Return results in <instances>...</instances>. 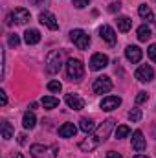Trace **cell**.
Masks as SVG:
<instances>
[{"label": "cell", "mask_w": 156, "mask_h": 158, "mask_svg": "<svg viewBox=\"0 0 156 158\" xmlns=\"http://www.w3.org/2000/svg\"><path fill=\"white\" fill-rule=\"evenodd\" d=\"M114 125H116V121L112 118H109V119H105L86 140H83L81 143H79V149L81 151H84V153H90L92 149H96L97 145H101L109 136H110V132L114 131Z\"/></svg>", "instance_id": "cell-1"}, {"label": "cell", "mask_w": 156, "mask_h": 158, "mask_svg": "<svg viewBox=\"0 0 156 158\" xmlns=\"http://www.w3.org/2000/svg\"><path fill=\"white\" fill-rule=\"evenodd\" d=\"M61 68H63V52L61 50L50 52L48 57H46V72L55 76V74H59Z\"/></svg>", "instance_id": "cell-2"}, {"label": "cell", "mask_w": 156, "mask_h": 158, "mask_svg": "<svg viewBox=\"0 0 156 158\" xmlns=\"http://www.w3.org/2000/svg\"><path fill=\"white\" fill-rule=\"evenodd\" d=\"M66 76L72 81H81L83 76H84V64H83V61L74 59V57L68 59L66 61Z\"/></svg>", "instance_id": "cell-3"}, {"label": "cell", "mask_w": 156, "mask_h": 158, "mask_svg": "<svg viewBox=\"0 0 156 158\" xmlns=\"http://www.w3.org/2000/svg\"><path fill=\"white\" fill-rule=\"evenodd\" d=\"M30 153L33 158H57V149L44 143H33L30 147Z\"/></svg>", "instance_id": "cell-4"}, {"label": "cell", "mask_w": 156, "mask_h": 158, "mask_svg": "<svg viewBox=\"0 0 156 158\" xmlns=\"http://www.w3.org/2000/svg\"><path fill=\"white\" fill-rule=\"evenodd\" d=\"M70 39L72 42L77 46L79 50H86L88 46H90V37L86 35V31H83V30H72L70 31Z\"/></svg>", "instance_id": "cell-5"}, {"label": "cell", "mask_w": 156, "mask_h": 158, "mask_svg": "<svg viewBox=\"0 0 156 158\" xmlns=\"http://www.w3.org/2000/svg\"><path fill=\"white\" fill-rule=\"evenodd\" d=\"M92 90H94L96 94H109V92L112 90V79L109 77V76L97 77L94 81V85H92Z\"/></svg>", "instance_id": "cell-6"}, {"label": "cell", "mask_w": 156, "mask_h": 158, "mask_svg": "<svg viewBox=\"0 0 156 158\" xmlns=\"http://www.w3.org/2000/svg\"><path fill=\"white\" fill-rule=\"evenodd\" d=\"M30 11L26 9V7H17L15 11H11V15L7 17V24H11V22H17V24H26L28 20H30Z\"/></svg>", "instance_id": "cell-7"}, {"label": "cell", "mask_w": 156, "mask_h": 158, "mask_svg": "<svg viewBox=\"0 0 156 158\" xmlns=\"http://www.w3.org/2000/svg\"><path fill=\"white\" fill-rule=\"evenodd\" d=\"M134 77L138 79L140 83H149V81H153V79H154V70H153V66H151V64H142V66L136 70Z\"/></svg>", "instance_id": "cell-8"}, {"label": "cell", "mask_w": 156, "mask_h": 158, "mask_svg": "<svg viewBox=\"0 0 156 158\" xmlns=\"http://www.w3.org/2000/svg\"><path fill=\"white\" fill-rule=\"evenodd\" d=\"M39 22H40V24H44V26H46L48 30H51V31L59 30V22H57L55 15H53V13H50V11H40Z\"/></svg>", "instance_id": "cell-9"}, {"label": "cell", "mask_w": 156, "mask_h": 158, "mask_svg": "<svg viewBox=\"0 0 156 158\" xmlns=\"http://www.w3.org/2000/svg\"><path fill=\"white\" fill-rule=\"evenodd\" d=\"M109 66V57L105 53H94L90 57V70L97 72V70H103Z\"/></svg>", "instance_id": "cell-10"}, {"label": "cell", "mask_w": 156, "mask_h": 158, "mask_svg": "<svg viewBox=\"0 0 156 158\" xmlns=\"http://www.w3.org/2000/svg\"><path fill=\"white\" fill-rule=\"evenodd\" d=\"M99 37L105 40L107 44H110V46H114L116 40H117V35H116V31H114V28L109 26V24H103L99 28Z\"/></svg>", "instance_id": "cell-11"}, {"label": "cell", "mask_w": 156, "mask_h": 158, "mask_svg": "<svg viewBox=\"0 0 156 158\" xmlns=\"http://www.w3.org/2000/svg\"><path fill=\"white\" fill-rule=\"evenodd\" d=\"M142 55H143V52H142V48H140V46L130 44V46H127V48H125V57H127V61H129V63H132V64L140 63V61H142Z\"/></svg>", "instance_id": "cell-12"}, {"label": "cell", "mask_w": 156, "mask_h": 158, "mask_svg": "<svg viewBox=\"0 0 156 158\" xmlns=\"http://www.w3.org/2000/svg\"><path fill=\"white\" fill-rule=\"evenodd\" d=\"M119 105H121V98H119V96H107V98H103L101 103H99V107H101L103 110H107V112L116 110Z\"/></svg>", "instance_id": "cell-13"}, {"label": "cell", "mask_w": 156, "mask_h": 158, "mask_svg": "<svg viewBox=\"0 0 156 158\" xmlns=\"http://www.w3.org/2000/svg\"><path fill=\"white\" fill-rule=\"evenodd\" d=\"M145 147H147V143H145L143 132L142 131H134L132 132V149L136 153H142V151H145Z\"/></svg>", "instance_id": "cell-14"}, {"label": "cell", "mask_w": 156, "mask_h": 158, "mask_svg": "<svg viewBox=\"0 0 156 158\" xmlns=\"http://www.w3.org/2000/svg\"><path fill=\"white\" fill-rule=\"evenodd\" d=\"M64 101H66V105H68L70 109H74V110H81V109H84V99L79 98L77 94H66Z\"/></svg>", "instance_id": "cell-15"}, {"label": "cell", "mask_w": 156, "mask_h": 158, "mask_svg": "<svg viewBox=\"0 0 156 158\" xmlns=\"http://www.w3.org/2000/svg\"><path fill=\"white\" fill-rule=\"evenodd\" d=\"M39 40H40V31L39 30L30 28V30L24 31V42H26L28 46H33V44H37Z\"/></svg>", "instance_id": "cell-16"}, {"label": "cell", "mask_w": 156, "mask_h": 158, "mask_svg": "<svg viewBox=\"0 0 156 158\" xmlns=\"http://www.w3.org/2000/svg\"><path fill=\"white\" fill-rule=\"evenodd\" d=\"M76 132H77V127L74 123H64V125L59 127V136L61 138H74Z\"/></svg>", "instance_id": "cell-17"}, {"label": "cell", "mask_w": 156, "mask_h": 158, "mask_svg": "<svg viewBox=\"0 0 156 158\" xmlns=\"http://www.w3.org/2000/svg\"><path fill=\"white\" fill-rule=\"evenodd\" d=\"M79 129H81L84 134H92V132L96 131V123H94V119H90V118H81Z\"/></svg>", "instance_id": "cell-18"}, {"label": "cell", "mask_w": 156, "mask_h": 158, "mask_svg": "<svg viewBox=\"0 0 156 158\" xmlns=\"http://www.w3.org/2000/svg\"><path fill=\"white\" fill-rule=\"evenodd\" d=\"M138 15H140L143 20H147V22H153V20H154V13H153V9H151L147 4H142V6L138 7Z\"/></svg>", "instance_id": "cell-19"}, {"label": "cell", "mask_w": 156, "mask_h": 158, "mask_svg": "<svg viewBox=\"0 0 156 158\" xmlns=\"http://www.w3.org/2000/svg\"><path fill=\"white\" fill-rule=\"evenodd\" d=\"M22 125H24V129H33V127L37 125V118H35L33 110H26V112H24V116H22Z\"/></svg>", "instance_id": "cell-20"}, {"label": "cell", "mask_w": 156, "mask_h": 158, "mask_svg": "<svg viewBox=\"0 0 156 158\" xmlns=\"http://www.w3.org/2000/svg\"><path fill=\"white\" fill-rule=\"evenodd\" d=\"M116 22H117V30H119V31H123V33H125V31H129V30L132 28V20H130L129 17H125V15L117 17Z\"/></svg>", "instance_id": "cell-21"}, {"label": "cell", "mask_w": 156, "mask_h": 158, "mask_svg": "<svg viewBox=\"0 0 156 158\" xmlns=\"http://www.w3.org/2000/svg\"><path fill=\"white\" fill-rule=\"evenodd\" d=\"M138 40H142V42H145L147 39H151L153 37V33H151V28L147 26V24H142L140 28H138Z\"/></svg>", "instance_id": "cell-22"}, {"label": "cell", "mask_w": 156, "mask_h": 158, "mask_svg": "<svg viewBox=\"0 0 156 158\" xmlns=\"http://www.w3.org/2000/svg\"><path fill=\"white\" fill-rule=\"evenodd\" d=\"M40 103H42V107H44L46 110H51V109L59 107V99H57V98H53V96H44Z\"/></svg>", "instance_id": "cell-23"}, {"label": "cell", "mask_w": 156, "mask_h": 158, "mask_svg": "<svg viewBox=\"0 0 156 158\" xmlns=\"http://www.w3.org/2000/svg\"><path fill=\"white\" fill-rule=\"evenodd\" d=\"M13 136V127L9 121H2V138L4 140H9Z\"/></svg>", "instance_id": "cell-24"}, {"label": "cell", "mask_w": 156, "mask_h": 158, "mask_svg": "<svg viewBox=\"0 0 156 158\" xmlns=\"http://www.w3.org/2000/svg\"><path fill=\"white\" fill-rule=\"evenodd\" d=\"M129 134H130V129H129L127 125H119V127L116 129V138H117V140H121V138H127Z\"/></svg>", "instance_id": "cell-25"}, {"label": "cell", "mask_w": 156, "mask_h": 158, "mask_svg": "<svg viewBox=\"0 0 156 158\" xmlns=\"http://www.w3.org/2000/svg\"><path fill=\"white\" fill-rule=\"evenodd\" d=\"M48 90H50V92H61V90H63L61 81H50V83H48Z\"/></svg>", "instance_id": "cell-26"}, {"label": "cell", "mask_w": 156, "mask_h": 158, "mask_svg": "<svg viewBox=\"0 0 156 158\" xmlns=\"http://www.w3.org/2000/svg\"><path fill=\"white\" fill-rule=\"evenodd\" d=\"M129 119H130V121H140V119H142V110H140V109H132V110L129 112Z\"/></svg>", "instance_id": "cell-27"}, {"label": "cell", "mask_w": 156, "mask_h": 158, "mask_svg": "<svg viewBox=\"0 0 156 158\" xmlns=\"http://www.w3.org/2000/svg\"><path fill=\"white\" fill-rule=\"evenodd\" d=\"M147 99H149V94H147V92H138V96H136V103H138V105L145 103Z\"/></svg>", "instance_id": "cell-28"}, {"label": "cell", "mask_w": 156, "mask_h": 158, "mask_svg": "<svg viewBox=\"0 0 156 158\" xmlns=\"http://www.w3.org/2000/svg\"><path fill=\"white\" fill-rule=\"evenodd\" d=\"M147 53H149V57H151V61H154V63H156V42H154V44H151V46H149V50H147Z\"/></svg>", "instance_id": "cell-29"}, {"label": "cell", "mask_w": 156, "mask_h": 158, "mask_svg": "<svg viewBox=\"0 0 156 158\" xmlns=\"http://www.w3.org/2000/svg\"><path fill=\"white\" fill-rule=\"evenodd\" d=\"M74 2V6L77 7V9H83V7H86L88 4H90V0H72Z\"/></svg>", "instance_id": "cell-30"}, {"label": "cell", "mask_w": 156, "mask_h": 158, "mask_svg": "<svg viewBox=\"0 0 156 158\" xmlns=\"http://www.w3.org/2000/svg\"><path fill=\"white\" fill-rule=\"evenodd\" d=\"M7 42H9V46L15 48V46L20 44V39H18V35H9V40H7Z\"/></svg>", "instance_id": "cell-31"}, {"label": "cell", "mask_w": 156, "mask_h": 158, "mask_svg": "<svg viewBox=\"0 0 156 158\" xmlns=\"http://www.w3.org/2000/svg\"><path fill=\"white\" fill-rule=\"evenodd\" d=\"M6 103H7V96L4 90H0V105H6Z\"/></svg>", "instance_id": "cell-32"}, {"label": "cell", "mask_w": 156, "mask_h": 158, "mask_svg": "<svg viewBox=\"0 0 156 158\" xmlns=\"http://www.w3.org/2000/svg\"><path fill=\"white\" fill-rule=\"evenodd\" d=\"M107 158H123L119 153H116V151H109L107 153Z\"/></svg>", "instance_id": "cell-33"}, {"label": "cell", "mask_w": 156, "mask_h": 158, "mask_svg": "<svg viewBox=\"0 0 156 158\" xmlns=\"http://www.w3.org/2000/svg\"><path fill=\"white\" fill-rule=\"evenodd\" d=\"M18 142H20V143H26V136H24V134H20V136H18Z\"/></svg>", "instance_id": "cell-34"}, {"label": "cell", "mask_w": 156, "mask_h": 158, "mask_svg": "<svg viewBox=\"0 0 156 158\" xmlns=\"http://www.w3.org/2000/svg\"><path fill=\"white\" fill-rule=\"evenodd\" d=\"M134 158H149V156H147V155H136Z\"/></svg>", "instance_id": "cell-35"}, {"label": "cell", "mask_w": 156, "mask_h": 158, "mask_svg": "<svg viewBox=\"0 0 156 158\" xmlns=\"http://www.w3.org/2000/svg\"><path fill=\"white\" fill-rule=\"evenodd\" d=\"M15 158H24V155H20V153H18V155H15Z\"/></svg>", "instance_id": "cell-36"}, {"label": "cell", "mask_w": 156, "mask_h": 158, "mask_svg": "<svg viewBox=\"0 0 156 158\" xmlns=\"http://www.w3.org/2000/svg\"><path fill=\"white\" fill-rule=\"evenodd\" d=\"M154 26H156V20H154Z\"/></svg>", "instance_id": "cell-37"}]
</instances>
